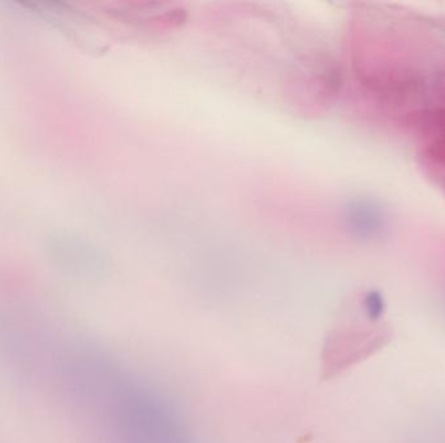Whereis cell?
Returning <instances> with one entry per match:
<instances>
[{"instance_id": "6da1fadb", "label": "cell", "mask_w": 445, "mask_h": 443, "mask_svg": "<svg viewBox=\"0 0 445 443\" xmlns=\"http://www.w3.org/2000/svg\"><path fill=\"white\" fill-rule=\"evenodd\" d=\"M366 308L371 319H379L383 314V308H384L382 297L379 294L371 293L366 299Z\"/></svg>"}]
</instances>
